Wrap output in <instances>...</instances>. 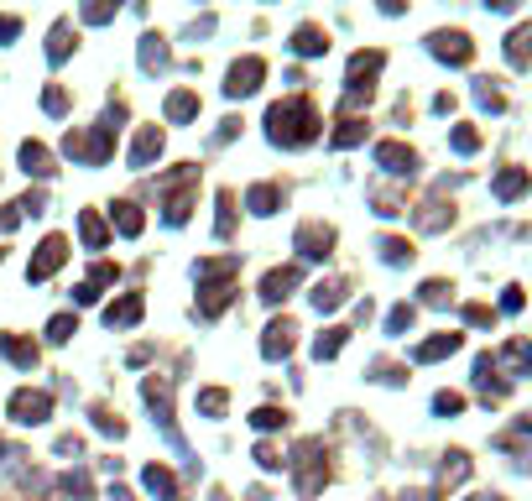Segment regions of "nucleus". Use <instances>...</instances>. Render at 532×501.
<instances>
[{"label": "nucleus", "mask_w": 532, "mask_h": 501, "mask_svg": "<svg viewBox=\"0 0 532 501\" xmlns=\"http://www.w3.org/2000/svg\"><path fill=\"white\" fill-rule=\"evenodd\" d=\"M319 136V116L308 110V99H282L266 110V142L271 147H308Z\"/></svg>", "instance_id": "1"}, {"label": "nucleus", "mask_w": 532, "mask_h": 501, "mask_svg": "<svg viewBox=\"0 0 532 501\" xmlns=\"http://www.w3.org/2000/svg\"><path fill=\"white\" fill-rule=\"evenodd\" d=\"M11 418H16V423H27V428H37V423H47V418H53V397L21 386V392L11 397Z\"/></svg>", "instance_id": "2"}, {"label": "nucleus", "mask_w": 532, "mask_h": 501, "mask_svg": "<svg viewBox=\"0 0 532 501\" xmlns=\"http://www.w3.org/2000/svg\"><path fill=\"white\" fill-rule=\"evenodd\" d=\"M63 262H68V240H63V236H47L42 246H37V256H31L27 277H31V282H47V277H53Z\"/></svg>", "instance_id": "3"}, {"label": "nucleus", "mask_w": 532, "mask_h": 501, "mask_svg": "<svg viewBox=\"0 0 532 501\" xmlns=\"http://www.w3.org/2000/svg\"><path fill=\"white\" fill-rule=\"evenodd\" d=\"M266 79V63L262 58H240L236 68H230V79H225V94L230 99H245V94H256Z\"/></svg>", "instance_id": "4"}, {"label": "nucleus", "mask_w": 532, "mask_h": 501, "mask_svg": "<svg viewBox=\"0 0 532 501\" xmlns=\"http://www.w3.org/2000/svg\"><path fill=\"white\" fill-rule=\"evenodd\" d=\"M376 168L391 177H413L417 157H413V147H402V142H382V147H376Z\"/></svg>", "instance_id": "5"}, {"label": "nucleus", "mask_w": 532, "mask_h": 501, "mask_svg": "<svg viewBox=\"0 0 532 501\" xmlns=\"http://www.w3.org/2000/svg\"><path fill=\"white\" fill-rule=\"evenodd\" d=\"M382 53H355L350 58V99L355 94H365V99H371V79H376V73H382Z\"/></svg>", "instance_id": "6"}, {"label": "nucleus", "mask_w": 532, "mask_h": 501, "mask_svg": "<svg viewBox=\"0 0 532 501\" xmlns=\"http://www.w3.org/2000/svg\"><path fill=\"white\" fill-rule=\"evenodd\" d=\"M428 48H433V58H443V63H470V37H465V31H433Z\"/></svg>", "instance_id": "7"}, {"label": "nucleus", "mask_w": 532, "mask_h": 501, "mask_svg": "<svg viewBox=\"0 0 532 501\" xmlns=\"http://www.w3.org/2000/svg\"><path fill=\"white\" fill-rule=\"evenodd\" d=\"M68 157H84V162H105L110 157V131H89V136H68Z\"/></svg>", "instance_id": "8"}, {"label": "nucleus", "mask_w": 532, "mask_h": 501, "mask_svg": "<svg viewBox=\"0 0 532 501\" xmlns=\"http://www.w3.org/2000/svg\"><path fill=\"white\" fill-rule=\"evenodd\" d=\"M157 157H162V131H157V125H142V136H136V147H131V168L142 173Z\"/></svg>", "instance_id": "9"}, {"label": "nucleus", "mask_w": 532, "mask_h": 501, "mask_svg": "<svg viewBox=\"0 0 532 501\" xmlns=\"http://www.w3.org/2000/svg\"><path fill=\"white\" fill-rule=\"evenodd\" d=\"M142 308H147L142 298H136V293H125L120 303H110V308H105V324H110V329H131V324H142Z\"/></svg>", "instance_id": "10"}, {"label": "nucleus", "mask_w": 532, "mask_h": 501, "mask_svg": "<svg viewBox=\"0 0 532 501\" xmlns=\"http://www.w3.org/2000/svg\"><path fill=\"white\" fill-rule=\"evenodd\" d=\"M293 288H297V266H277V272H266V277H262V298H266V303H282Z\"/></svg>", "instance_id": "11"}, {"label": "nucleus", "mask_w": 532, "mask_h": 501, "mask_svg": "<svg viewBox=\"0 0 532 501\" xmlns=\"http://www.w3.org/2000/svg\"><path fill=\"white\" fill-rule=\"evenodd\" d=\"M297 246H303V256H308V262H324V256H329V246H334V230L303 225V230H297Z\"/></svg>", "instance_id": "12"}, {"label": "nucleus", "mask_w": 532, "mask_h": 501, "mask_svg": "<svg viewBox=\"0 0 532 501\" xmlns=\"http://www.w3.org/2000/svg\"><path fill=\"white\" fill-rule=\"evenodd\" d=\"M293 334H297V329L287 324V319H277V324L266 329V340H262V355H266V360H282V355L293 350Z\"/></svg>", "instance_id": "13"}, {"label": "nucleus", "mask_w": 532, "mask_h": 501, "mask_svg": "<svg viewBox=\"0 0 532 501\" xmlns=\"http://www.w3.org/2000/svg\"><path fill=\"white\" fill-rule=\"evenodd\" d=\"M245 209H251V214H277V209H282V188H277V183H256V188H251V194H245Z\"/></svg>", "instance_id": "14"}, {"label": "nucleus", "mask_w": 532, "mask_h": 501, "mask_svg": "<svg viewBox=\"0 0 532 501\" xmlns=\"http://www.w3.org/2000/svg\"><path fill=\"white\" fill-rule=\"evenodd\" d=\"M21 168L31 177H53V151L42 147V142H21Z\"/></svg>", "instance_id": "15"}, {"label": "nucleus", "mask_w": 532, "mask_h": 501, "mask_svg": "<svg viewBox=\"0 0 532 501\" xmlns=\"http://www.w3.org/2000/svg\"><path fill=\"white\" fill-rule=\"evenodd\" d=\"M329 48V31H319V27H297L293 31V53H303V58H319Z\"/></svg>", "instance_id": "16"}, {"label": "nucleus", "mask_w": 532, "mask_h": 501, "mask_svg": "<svg viewBox=\"0 0 532 501\" xmlns=\"http://www.w3.org/2000/svg\"><path fill=\"white\" fill-rule=\"evenodd\" d=\"M0 355H5V360H16L21 371H31V366H37V345H27V340H11V334H0Z\"/></svg>", "instance_id": "17"}, {"label": "nucleus", "mask_w": 532, "mask_h": 501, "mask_svg": "<svg viewBox=\"0 0 532 501\" xmlns=\"http://www.w3.org/2000/svg\"><path fill=\"white\" fill-rule=\"evenodd\" d=\"M459 350V334H439V340H423L413 350V360H443V355Z\"/></svg>", "instance_id": "18"}, {"label": "nucleus", "mask_w": 532, "mask_h": 501, "mask_svg": "<svg viewBox=\"0 0 532 501\" xmlns=\"http://www.w3.org/2000/svg\"><path fill=\"white\" fill-rule=\"evenodd\" d=\"M193 116H199V94H188V89L167 94V120H193Z\"/></svg>", "instance_id": "19"}, {"label": "nucleus", "mask_w": 532, "mask_h": 501, "mask_svg": "<svg viewBox=\"0 0 532 501\" xmlns=\"http://www.w3.org/2000/svg\"><path fill=\"white\" fill-rule=\"evenodd\" d=\"M110 220H116V230L125 240L142 236V209H136V204H116V209H110Z\"/></svg>", "instance_id": "20"}, {"label": "nucleus", "mask_w": 532, "mask_h": 501, "mask_svg": "<svg viewBox=\"0 0 532 501\" xmlns=\"http://www.w3.org/2000/svg\"><path fill=\"white\" fill-rule=\"evenodd\" d=\"M147 491H151V497H162V501H173V497H177V480H173V471L151 465V471H147Z\"/></svg>", "instance_id": "21"}, {"label": "nucleus", "mask_w": 532, "mask_h": 501, "mask_svg": "<svg viewBox=\"0 0 532 501\" xmlns=\"http://www.w3.org/2000/svg\"><path fill=\"white\" fill-rule=\"evenodd\" d=\"M73 334H79V319H73V314H53V319H47V340H53V345H68Z\"/></svg>", "instance_id": "22"}, {"label": "nucleus", "mask_w": 532, "mask_h": 501, "mask_svg": "<svg viewBox=\"0 0 532 501\" xmlns=\"http://www.w3.org/2000/svg\"><path fill=\"white\" fill-rule=\"evenodd\" d=\"M79 236H84V246L89 251H99V246H105V225H99V214H79Z\"/></svg>", "instance_id": "23"}, {"label": "nucleus", "mask_w": 532, "mask_h": 501, "mask_svg": "<svg viewBox=\"0 0 532 501\" xmlns=\"http://www.w3.org/2000/svg\"><path fill=\"white\" fill-rule=\"evenodd\" d=\"M339 303H345V288H339V282H319V288H313V308H319V314L339 308Z\"/></svg>", "instance_id": "24"}, {"label": "nucleus", "mask_w": 532, "mask_h": 501, "mask_svg": "<svg viewBox=\"0 0 532 501\" xmlns=\"http://www.w3.org/2000/svg\"><path fill=\"white\" fill-rule=\"evenodd\" d=\"M506 58H511V68H528V27H517L506 37Z\"/></svg>", "instance_id": "25"}, {"label": "nucleus", "mask_w": 532, "mask_h": 501, "mask_svg": "<svg viewBox=\"0 0 532 501\" xmlns=\"http://www.w3.org/2000/svg\"><path fill=\"white\" fill-rule=\"evenodd\" d=\"M522 188H528V173H522V168H511V173L496 177V194H502V199H517Z\"/></svg>", "instance_id": "26"}, {"label": "nucleus", "mask_w": 532, "mask_h": 501, "mask_svg": "<svg viewBox=\"0 0 532 501\" xmlns=\"http://www.w3.org/2000/svg\"><path fill=\"white\" fill-rule=\"evenodd\" d=\"M339 350H345V329H329V334H319V345H313L319 360H334Z\"/></svg>", "instance_id": "27"}, {"label": "nucleus", "mask_w": 532, "mask_h": 501, "mask_svg": "<svg viewBox=\"0 0 532 501\" xmlns=\"http://www.w3.org/2000/svg\"><path fill=\"white\" fill-rule=\"evenodd\" d=\"M68 37H73V31H68V22H58V27H53V37H47V58H53V63L68 58Z\"/></svg>", "instance_id": "28"}, {"label": "nucleus", "mask_w": 532, "mask_h": 501, "mask_svg": "<svg viewBox=\"0 0 532 501\" xmlns=\"http://www.w3.org/2000/svg\"><path fill=\"white\" fill-rule=\"evenodd\" d=\"M142 63H147V68H167V48H162V37H147V48H142Z\"/></svg>", "instance_id": "29"}, {"label": "nucleus", "mask_w": 532, "mask_h": 501, "mask_svg": "<svg viewBox=\"0 0 532 501\" xmlns=\"http://www.w3.org/2000/svg\"><path fill=\"white\" fill-rule=\"evenodd\" d=\"M360 136H365V120H345V125L334 131V147H355Z\"/></svg>", "instance_id": "30"}, {"label": "nucleus", "mask_w": 532, "mask_h": 501, "mask_svg": "<svg viewBox=\"0 0 532 501\" xmlns=\"http://www.w3.org/2000/svg\"><path fill=\"white\" fill-rule=\"evenodd\" d=\"M110 282H120V266H110V262H99L94 272H89V288L99 293V288H110Z\"/></svg>", "instance_id": "31"}, {"label": "nucleus", "mask_w": 532, "mask_h": 501, "mask_svg": "<svg viewBox=\"0 0 532 501\" xmlns=\"http://www.w3.org/2000/svg\"><path fill=\"white\" fill-rule=\"evenodd\" d=\"M251 423H256L262 434H271V428H282V423H287V413H277V408H256V413H251Z\"/></svg>", "instance_id": "32"}, {"label": "nucleus", "mask_w": 532, "mask_h": 501, "mask_svg": "<svg viewBox=\"0 0 532 501\" xmlns=\"http://www.w3.org/2000/svg\"><path fill=\"white\" fill-rule=\"evenodd\" d=\"M449 142H454V151H459V157H470V151L480 147V136H475L470 125H459V131H454V136H449Z\"/></svg>", "instance_id": "33"}, {"label": "nucleus", "mask_w": 532, "mask_h": 501, "mask_svg": "<svg viewBox=\"0 0 532 501\" xmlns=\"http://www.w3.org/2000/svg\"><path fill=\"white\" fill-rule=\"evenodd\" d=\"M382 251H386V262H391V266L413 262V246H402V240H382Z\"/></svg>", "instance_id": "34"}, {"label": "nucleus", "mask_w": 532, "mask_h": 501, "mask_svg": "<svg viewBox=\"0 0 532 501\" xmlns=\"http://www.w3.org/2000/svg\"><path fill=\"white\" fill-rule=\"evenodd\" d=\"M459 408H465V397H459V392H439V397H433V413H459Z\"/></svg>", "instance_id": "35"}, {"label": "nucleus", "mask_w": 532, "mask_h": 501, "mask_svg": "<svg viewBox=\"0 0 532 501\" xmlns=\"http://www.w3.org/2000/svg\"><path fill=\"white\" fill-rule=\"evenodd\" d=\"M199 408H204L209 418H219L225 413V392H199Z\"/></svg>", "instance_id": "36"}, {"label": "nucleus", "mask_w": 532, "mask_h": 501, "mask_svg": "<svg viewBox=\"0 0 532 501\" xmlns=\"http://www.w3.org/2000/svg\"><path fill=\"white\" fill-rule=\"evenodd\" d=\"M162 220H167V225H183V220H188V194H177L173 204H167V214H162Z\"/></svg>", "instance_id": "37"}, {"label": "nucleus", "mask_w": 532, "mask_h": 501, "mask_svg": "<svg viewBox=\"0 0 532 501\" xmlns=\"http://www.w3.org/2000/svg\"><path fill=\"white\" fill-rule=\"evenodd\" d=\"M193 272H199V277H230V272H236V262H199Z\"/></svg>", "instance_id": "38"}, {"label": "nucleus", "mask_w": 532, "mask_h": 501, "mask_svg": "<svg viewBox=\"0 0 532 501\" xmlns=\"http://www.w3.org/2000/svg\"><path fill=\"white\" fill-rule=\"evenodd\" d=\"M42 110H47V116H63V110H68V99H63V89H47V94H42Z\"/></svg>", "instance_id": "39"}, {"label": "nucleus", "mask_w": 532, "mask_h": 501, "mask_svg": "<svg viewBox=\"0 0 532 501\" xmlns=\"http://www.w3.org/2000/svg\"><path fill=\"white\" fill-rule=\"evenodd\" d=\"M391 334H402V329H413V308H391V319H386Z\"/></svg>", "instance_id": "40"}, {"label": "nucleus", "mask_w": 532, "mask_h": 501, "mask_svg": "<svg viewBox=\"0 0 532 501\" xmlns=\"http://www.w3.org/2000/svg\"><path fill=\"white\" fill-rule=\"evenodd\" d=\"M16 225H21V214H16V204H11V209H0V236H11Z\"/></svg>", "instance_id": "41"}, {"label": "nucleus", "mask_w": 532, "mask_h": 501, "mask_svg": "<svg viewBox=\"0 0 532 501\" xmlns=\"http://www.w3.org/2000/svg\"><path fill=\"white\" fill-rule=\"evenodd\" d=\"M11 37H21V22L16 16H0V42H11Z\"/></svg>", "instance_id": "42"}, {"label": "nucleus", "mask_w": 532, "mask_h": 501, "mask_svg": "<svg viewBox=\"0 0 532 501\" xmlns=\"http://www.w3.org/2000/svg\"><path fill=\"white\" fill-rule=\"evenodd\" d=\"M502 308H506V314H517V308H522V288H506V298H502Z\"/></svg>", "instance_id": "43"}, {"label": "nucleus", "mask_w": 532, "mask_h": 501, "mask_svg": "<svg viewBox=\"0 0 532 501\" xmlns=\"http://www.w3.org/2000/svg\"><path fill=\"white\" fill-rule=\"evenodd\" d=\"M465 324H491V308H465Z\"/></svg>", "instance_id": "44"}, {"label": "nucleus", "mask_w": 532, "mask_h": 501, "mask_svg": "<svg viewBox=\"0 0 532 501\" xmlns=\"http://www.w3.org/2000/svg\"><path fill=\"white\" fill-rule=\"evenodd\" d=\"M256 460H262V471H277V465H282V460H277V454L266 449V444H262V449H256Z\"/></svg>", "instance_id": "45"}, {"label": "nucleus", "mask_w": 532, "mask_h": 501, "mask_svg": "<svg viewBox=\"0 0 532 501\" xmlns=\"http://www.w3.org/2000/svg\"><path fill=\"white\" fill-rule=\"evenodd\" d=\"M475 501H502V497H475Z\"/></svg>", "instance_id": "46"}]
</instances>
